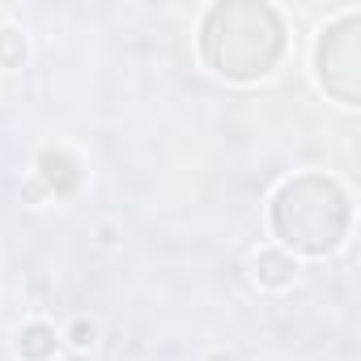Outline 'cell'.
Segmentation results:
<instances>
[{
	"label": "cell",
	"instance_id": "obj_3",
	"mask_svg": "<svg viewBox=\"0 0 361 361\" xmlns=\"http://www.w3.org/2000/svg\"><path fill=\"white\" fill-rule=\"evenodd\" d=\"M73 336H77L73 344L81 348V344H90V340H94V327H85V323H77V327H73Z\"/></svg>",
	"mask_w": 361,
	"mask_h": 361
},
{
	"label": "cell",
	"instance_id": "obj_4",
	"mask_svg": "<svg viewBox=\"0 0 361 361\" xmlns=\"http://www.w3.org/2000/svg\"><path fill=\"white\" fill-rule=\"evenodd\" d=\"M77 361H81V357H77Z\"/></svg>",
	"mask_w": 361,
	"mask_h": 361
},
{
	"label": "cell",
	"instance_id": "obj_2",
	"mask_svg": "<svg viewBox=\"0 0 361 361\" xmlns=\"http://www.w3.org/2000/svg\"><path fill=\"white\" fill-rule=\"evenodd\" d=\"M259 268H268V272H259V281H268V285H285V281H289V264L276 259V255H264Z\"/></svg>",
	"mask_w": 361,
	"mask_h": 361
},
{
	"label": "cell",
	"instance_id": "obj_1",
	"mask_svg": "<svg viewBox=\"0 0 361 361\" xmlns=\"http://www.w3.org/2000/svg\"><path fill=\"white\" fill-rule=\"evenodd\" d=\"M18 353H22L26 361H47V357L56 353V331L43 327V323H30V327L18 336Z\"/></svg>",
	"mask_w": 361,
	"mask_h": 361
}]
</instances>
